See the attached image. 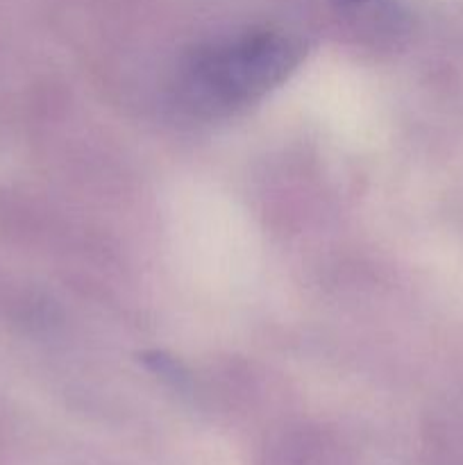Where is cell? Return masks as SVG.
I'll use <instances>...</instances> for the list:
<instances>
[{"mask_svg":"<svg viewBox=\"0 0 463 465\" xmlns=\"http://www.w3.org/2000/svg\"><path fill=\"white\" fill-rule=\"evenodd\" d=\"M352 3H366V0H352Z\"/></svg>","mask_w":463,"mask_h":465,"instance_id":"1","label":"cell"}]
</instances>
